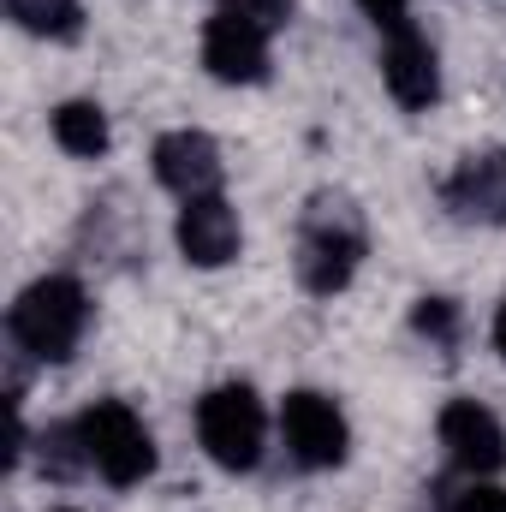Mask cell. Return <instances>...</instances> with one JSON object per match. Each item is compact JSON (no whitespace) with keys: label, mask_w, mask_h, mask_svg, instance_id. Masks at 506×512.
<instances>
[{"label":"cell","mask_w":506,"mask_h":512,"mask_svg":"<svg viewBox=\"0 0 506 512\" xmlns=\"http://www.w3.org/2000/svg\"><path fill=\"white\" fill-rule=\"evenodd\" d=\"M6 12L30 36H48V42H72L84 30V6L78 0H6Z\"/></svg>","instance_id":"obj_13"},{"label":"cell","mask_w":506,"mask_h":512,"mask_svg":"<svg viewBox=\"0 0 506 512\" xmlns=\"http://www.w3.org/2000/svg\"><path fill=\"white\" fill-rule=\"evenodd\" d=\"M447 512H506V489L489 477H471L465 489H447Z\"/></svg>","instance_id":"obj_16"},{"label":"cell","mask_w":506,"mask_h":512,"mask_svg":"<svg viewBox=\"0 0 506 512\" xmlns=\"http://www.w3.org/2000/svg\"><path fill=\"white\" fill-rule=\"evenodd\" d=\"M495 346H501V358H506V298H501V310H495Z\"/></svg>","instance_id":"obj_19"},{"label":"cell","mask_w":506,"mask_h":512,"mask_svg":"<svg viewBox=\"0 0 506 512\" xmlns=\"http://www.w3.org/2000/svg\"><path fill=\"white\" fill-rule=\"evenodd\" d=\"M60 512H72V507H60Z\"/></svg>","instance_id":"obj_20"},{"label":"cell","mask_w":506,"mask_h":512,"mask_svg":"<svg viewBox=\"0 0 506 512\" xmlns=\"http://www.w3.org/2000/svg\"><path fill=\"white\" fill-rule=\"evenodd\" d=\"M84 322H90V298L72 274H48V280L24 286L12 316H6L12 346L30 352L36 364H66L84 340Z\"/></svg>","instance_id":"obj_2"},{"label":"cell","mask_w":506,"mask_h":512,"mask_svg":"<svg viewBox=\"0 0 506 512\" xmlns=\"http://www.w3.org/2000/svg\"><path fill=\"white\" fill-rule=\"evenodd\" d=\"M78 429H84L90 465H96L114 489H131V483H143V477L155 471V441H149L143 417H137L131 405H120V399H96V405L78 417Z\"/></svg>","instance_id":"obj_4"},{"label":"cell","mask_w":506,"mask_h":512,"mask_svg":"<svg viewBox=\"0 0 506 512\" xmlns=\"http://www.w3.org/2000/svg\"><path fill=\"white\" fill-rule=\"evenodd\" d=\"M227 6H239L245 18H256V24H262L268 36H274V30H280V24L292 18V0H227Z\"/></svg>","instance_id":"obj_17"},{"label":"cell","mask_w":506,"mask_h":512,"mask_svg":"<svg viewBox=\"0 0 506 512\" xmlns=\"http://www.w3.org/2000/svg\"><path fill=\"white\" fill-rule=\"evenodd\" d=\"M84 465H90L84 429H78V423H54V429L42 435V471H48L54 483H72V477H78Z\"/></svg>","instance_id":"obj_14"},{"label":"cell","mask_w":506,"mask_h":512,"mask_svg":"<svg viewBox=\"0 0 506 512\" xmlns=\"http://www.w3.org/2000/svg\"><path fill=\"white\" fill-rule=\"evenodd\" d=\"M381 78H387V90H393V102H399V108H411V114H417V108H435V96H441V66H435L429 36H423V30H411V24L387 30Z\"/></svg>","instance_id":"obj_8"},{"label":"cell","mask_w":506,"mask_h":512,"mask_svg":"<svg viewBox=\"0 0 506 512\" xmlns=\"http://www.w3.org/2000/svg\"><path fill=\"white\" fill-rule=\"evenodd\" d=\"M364 251H370V233H364L358 203L340 197V191H316L310 209H304V227H298V280H304V292H316V298L346 292Z\"/></svg>","instance_id":"obj_1"},{"label":"cell","mask_w":506,"mask_h":512,"mask_svg":"<svg viewBox=\"0 0 506 512\" xmlns=\"http://www.w3.org/2000/svg\"><path fill=\"white\" fill-rule=\"evenodd\" d=\"M441 197L459 221H506V161L501 155H465L459 173L441 185Z\"/></svg>","instance_id":"obj_11"},{"label":"cell","mask_w":506,"mask_h":512,"mask_svg":"<svg viewBox=\"0 0 506 512\" xmlns=\"http://www.w3.org/2000/svg\"><path fill=\"white\" fill-rule=\"evenodd\" d=\"M262 435H268V417L245 382H227L197 399V441L221 471H256Z\"/></svg>","instance_id":"obj_3"},{"label":"cell","mask_w":506,"mask_h":512,"mask_svg":"<svg viewBox=\"0 0 506 512\" xmlns=\"http://www.w3.org/2000/svg\"><path fill=\"white\" fill-rule=\"evenodd\" d=\"M54 143L78 161H96L108 149V114L96 102H60L54 108Z\"/></svg>","instance_id":"obj_12"},{"label":"cell","mask_w":506,"mask_h":512,"mask_svg":"<svg viewBox=\"0 0 506 512\" xmlns=\"http://www.w3.org/2000/svg\"><path fill=\"white\" fill-rule=\"evenodd\" d=\"M280 435H286V447H292V459L304 471H334V465H346V447H352V429H346L340 405L328 393H316V387L286 393Z\"/></svg>","instance_id":"obj_5"},{"label":"cell","mask_w":506,"mask_h":512,"mask_svg":"<svg viewBox=\"0 0 506 512\" xmlns=\"http://www.w3.org/2000/svg\"><path fill=\"white\" fill-rule=\"evenodd\" d=\"M358 6L376 18L381 30H399V24H411V18H405V6H411V0H358Z\"/></svg>","instance_id":"obj_18"},{"label":"cell","mask_w":506,"mask_h":512,"mask_svg":"<svg viewBox=\"0 0 506 512\" xmlns=\"http://www.w3.org/2000/svg\"><path fill=\"white\" fill-rule=\"evenodd\" d=\"M441 447L465 477H495L506 465V429L501 417L477 399H453L441 411Z\"/></svg>","instance_id":"obj_7"},{"label":"cell","mask_w":506,"mask_h":512,"mask_svg":"<svg viewBox=\"0 0 506 512\" xmlns=\"http://www.w3.org/2000/svg\"><path fill=\"white\" fill-rule=\"evenodd\" d=\"M155 179L167 191H179L185 203L191 197H215L221 191V149H215V137H203V131H167L155 143Z\"/></svg>","instance_id":"obj_10"},{"label":"cell","mask_w":506,"mask_h":512,"mask_svg":"<svg viewBox=\"0 0 506 512\" xmlns=\"http://www.w3.org/2000/svg\"><path fill=\"white\" fill-rule=\"evenodd\" d=\"M173 239H179V251H185L191 268H227L239 256V215H233V203L221 191L215 197H191L179 209Z\"/></svg>","instance_id":"obj_9"},{"label":"cell","mask_w":506,"mask_h":512,"mask_svg":"<svg viewBox=\"0 0 506 512\" xmlns=\"http://www.w3.org/2000/svg\"><path fill=\"white\" fill-rule=\"evenodd\" d=\"M411 328H417L429 346L453 352V346H459V304H453V298H417V310H411Z\"/></svg>","instance_id":"obj_15"},{"label":"cell","mask_w":506,"mask_h":512,"mask_svg":"<svg viewBox=\"0 0 506 512\" xmlns=\"http://www.w3.org/2000/svg\"><path fill=\"white\" fill-rule=\"evenodd\" d=\"M203 66L221 84H262L268 78V30L239 6H221L203 30Z\"/></svg>","instance_id":"obj_6"}]
</instances>
